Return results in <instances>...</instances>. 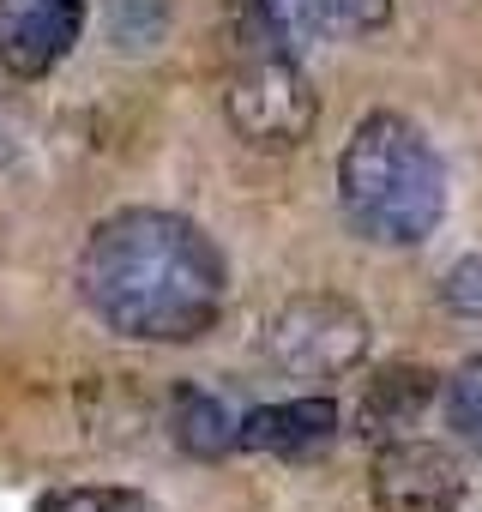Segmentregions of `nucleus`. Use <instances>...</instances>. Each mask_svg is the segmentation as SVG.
I'll return each mask as SVG.
<instances>
[{"mask_svg":"<svg viewBox=\"0 0 482 512\" xmlns=\"http://www.w3.org/2000/svg\"><path fill=\"white\" fill-rule=\"evenodd\" d=\"M223 31L235 43V61H254V55H302L320 19L308 0H223Z\"/></svg>","mask_w":482,"mask_h":512,"instance_id":"8","label":"nucleus"},{"mask_svg":"<svg viewBox=\"0 0 482 512\" xmlns=\"http://www.w3.org/2000/svg\"><path fill=\"white\" fill-rule=\"evenodd\" d=\"M374 512H458L464 506V470L434 440H386L368 470Z\"/></svg>","mask_w":482,"mask_h":512,"instance_id":"5","label":"nucleus"},{"mask_svg":"<svg viewBox=\"0 0 482 512\" xmlns=\"http://www.w3.org/2000/svg\"><path fill=\"white\" fill-rule=\"evenodd\" d=\"M37 512H157V506L121 482H79V488H49Z\"/></svg>","mask_w":482,"mask_h":512,"instance_id":"11","label":"nucleus"},{"mask_svg":"<svg viewBox=\"0 0 482 512\" xmlns=\"http://www.w3.org/2000/svg\"><path fill=\"white\" fill-rule=\"evenodd\" d=\"M241 416L248 410H235L223 392L211 386H175L169 392V434L181 440V452L193 458H223L241 446Z\"/></svg>","mask_w":482,"mask_h":512,"instance_id":"10","label":"nucleus"},{"mask_svg":"<svg viewBox=\"0 0 482 512\" xmlns=\"http://www.w3.org/2000/svg\"><path fill=\"white\" fill-rule=\"evenodd\" d=\"M85 25V0H0V73L43 79L55 73Z\"/></svg>","mask_w":482,"mask_h":512,"instance_id":"6","label":"nucleus"},{"mask_svg":"<svg viewBox=\"0 0 482 512\" xmlns=\"http://www.w3.org/2000/svg\"><path fill=\"white\" fill-rule=\"evenodd\" d=\"M446 416H452V428H458L470 446H482V356H470V362L446 380Z\"/></svg>","mask_w":482,"mask_h":512,"instance_id":"13","label":"nucleus"},{"mask_svg":"<svg viewBox=\"0 0 482 512\" xmlns=\"http://www.w3.org/2000/svg\"><path fill=\"white\" fill-rule=\"evenodd\" d=\"M338 211L374 247H416L446 217V163L398 109H374L338 151Z\"/></svg>","mask_w":482,"mask_h":512,"instance_id":"2","label":"nucleus"},{"mask_svg":"<svg viewBox=\"0 0 482 512\" xmlns=\"http://www.w3.org/2000/svg\"><path fill=\"white\" fill-rule=\"evenodd\" d=\"M266 356L290 380H338L368 356V314L344 296H296L266 326Z\"/></svg>","mask_w":482,"mask_h":512,"instance_id":"4","label":"nucleus"},{"mask_svg":"<svg viewBox=\"0 0 482 512\" xmlns=\"http://www.w3.org/2000/svg\"><path fill=\"white\" fill-rule=\"evenodd\" d=\"M163 25H169V0H109V37L127 55L151 49L163 37Z\"/></svg>","mask_w":482,"mask_h":512,"instance_id":"12","label":"nucleus"},{"mask_svg":"<svg viewBox=\"0 0 482 512\" xmlns=\"http://www.w3.org/2000/svg\"><path fill=\"white\" fill-rule=\"evenodd\" d=\"M223 121L254 151H290L314 133L320 97L296 67V55H254V61H235L223 85Z\"/></svg>","mask_w":482,"mask_h":512,"instance_id":"3","label":"nucleus"},{"mask_svg":"<svg viewBox=\"0 0 482 512\" xmlns=\"http://www.w3.org/2000/svg\"><path fill=\"white\" fill-rule=\"evenodd\" d=\"M338 440V404L332 398H284V404H254L241 416V446L272 452V458H314Z\"/></svg>","mask_w":482,"mask_h":512,"instance_id":"7","label":"nucleus"},{"mask_svg":"<svg viewBox=\"0 0 482 512\" xmlns=\"http://www.w3.org/2000/svg\"><path fill=\"white\" fill-rule=\"evenodd\" d=\"M434 392H440V374H428V368H380L362 386V398L350 410V428L362 440H380V446L404 440V428L434 404Z\"/></svg>","mask_w":482,"mask_h":512,"instance_id":"9","label":"nucleus"},{"mask_svg":"<svg viewBox=\"0 0 482 512\" xmlns=\"http://www.w3.org/2000/svg\"><path fill=\"white\" fill-rule=\"evenodd\" d=\"M308 7L326 31H350V37H368L392 19V0H308Z\"/></svg>","mask_w":482,"mask_h":512,"instance_id":"14","label":"nucleus"},{"mask_svg":"<svg viewBox=\"0 0 482 512\" xmlns=\"http://www.w3.org/2000/svg\"><path fill=\"white\" fill-rule=\"evenodd\" d=\"M79 302L133 344H193L217 326L229 272L217 241L157 205L109 211L79 247Z\"/></svg>","mask_w":482,"mask_h":512,"instance_id":"1","label":"nucleus"},{"mask_svg":"<svg viewBox=\"0 0 482 512\" xmlns=\"http://www.w3.org/2000/svg\"><path fill=\"white\" fill-rule=\"evenodd\" d=\"M440 302L464 320H482V253H470V260H458L446 278H440Z\"/></svg>","mask_w":482,"mask_h":512,"instance_id":"15","label":"nucleus"}]
</instances>
